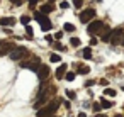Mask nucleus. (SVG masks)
Masks as SVG:
<instances>
[{
    "instance_id": "f257e3e1",
    "label": "nucleus",
    "mask_w": 124,
    "mask_h": 117,
    "mask_svg": "<svg viewBox=\"0 0 124 117\" xmlns=\"http://www.w3.org/2000/svg\"><path fill=\"white\" fill-rule=\"evenodd\" d=\"M58 107H60V102H58V100H54V102L48 103L46 107L38 109V117H48V115H53V114L58 110Z\"/></svg>"
},
{
    "instance_id": "f03ea898",
    "label": "nucleus",
    "mask_w": 124,
    "mask_h": 117,
    "mask_svg": "<svg viewBox=\"0 0 124 117\" xmlns=\"http://www.w3.org/2000/svg\"><path fill=\"white\" fill-rule=\"evenodd\" d=\"M122 37H124V31L121 29V27H117V29H114L112 32H110V39H109V43L110 44H119L121 41H122Z\"/></svg>"
},
{
    "instance_id": "7ed1b4c3",
    "label": "nucleus",
    "mask_w": 124,
    "mask_h": 117,
    "mask_svg": "<svg viewBox=\"0 0 124 117\" xmlns=\"http://www.w3.org/2000/svg\"><path fill=\"white\" fill-rule=\"evenodd\" d=\"M104 26H105V24H104L102 21H93V22H90V24L87 26V32L93 36V34H97V32H100Z\"/></svg>"
},
{
    "instance_id": "20e7f679",
    "label": "nucleus",
    "mask_w": 124,
    "mask_h": 117,
    "mask_svg": "<svg viewBox=\"0 0 124 117\" xmlns=\"http://www.w3.org/2000/svg\"><path fill=\"white\" fill-rule=\"evenodd\" d=\"M93 17H95V10H93V9H87V10H83V12L80 14V22H82V24H88Z\"/></svg>"
},
{
    "instance_id": "39448f33",
    "label": "nucleus",
    "mask_w": 124,
    "mask_h": 117,
    "mask_svg": "<svg viewBox=\"0 0 124 117\" xmlns=\"http://www.w3.org/2000/svg\"><path fill=\"white\" fill-rule=\"evenodd\" d=\"M26 54H27V49H26V48H14V49L10 51V58H12L14 61H17V59L24 58Z\"/></svg>"
},
{
    "instance_id": "423d86ee",
    "label": "nucleus",
    "mask_w": 124,
    "mask_h": 117,
    "mask_svg": "<svg viewBox=\"0 0 124 117\" xmlns=\"http://www.w3.org/2000/svg\"><path fill=\"white\" fill-rule=\"evenodd\" d=\"M48 75H49V66H48V65H41L39 70H38V78L43 81V80L48 78Z\"/></svg>"
},
{
    "instance_id": "0eeeda50",
    "label": "nucleus",
    "mask_w": 124,
    "mask_h": 117,
    "mask_svg": "<svg viewBox=\"0 0 124 117\" xmlns=\"http://www.w3.org/2000/svg\"><path fill=\"white\" fill-rule=\"evenodd\" d=\"M16 46L12 43H2V46H0V56H5V54H10V51L14 49Z\"/></svg>"
},
{
    "instance_id": "6e6552de",
    "label": "nucleus",
    "mask_w": 124,
    "mask_h": 117,
    "mask_svg": "<svg viewBox=\"0 0 124 117\" xmlns=\"http://www.w3.org/2000/svg\"><path fill=\"white\" fill-rule=\"evenodd\" d=\"M102 31H104V32H102V36H100V39H102L104 43H109V39H110V32H112V29H109L107 26H104V27H102Z\"/></svg>"
},
{
    "instance_id": "1a4fd4ad",
    "label": "nucleus",
    "mask_w": 124,
    "mask_h": 117,
    "mask_svg": "<svg viewBox=\"0 0 124 117\" xmlns=\"http://www.w3.org/2000/svg\"><path fill=\"white\" fill-rule=\"evenodd\" d=\"M14 24H16V19L14 17H2V19H0V26H4V27L14 26Z\"/></svg>"
},
{
    "instance_id": "9d476101",
    "label": "nucleus",
    "mask_w": 124,
    "mask_h": 117,
    "mask_svg": "<svg viewBox=\"0 0 124 117\" xmlns=\"http://www.w3.org/2000/svg\"><path fill=\"white\" fill-rule=\"evenodd\" d=\"M66 65H60L58 66V70H56V78L58 80H61V78H65V73H66Z\"/></svg>"
},
{
    "instance_id": "9b49d317",
    "label": "nucleus",
    "mask_w": 124,
    "mask_h": 117,
    "mask_svg": "<svg viewBox=\"0 0 124 117\" xmlns=\"http://www.w3.org/2000/svg\"><path fill=\"white\" fill-rule=\"evenodd\" d=\"M34 19L38 21V22H41V24H44V22H48L49 19L46 17V14H43V12H38L36 15H34Z\"/></svg>"
},
{
    "instance_id": "f8f14e48",
    "label": "nucleus",
    "mask_w": 124,
    "mask_h": 117,
    "mask_svg": "<svg viewBox=\"0 0 124 117\" xmlns=\"http://www.w3.org/2000/svg\"><path fill=\"white\" fill-rule=\"evenodd\" d=\"M21 66H22V68H27V70H32V71H38L41 65H34V63H22Z\"/></svg>"
},
{
    "instance_id": "ddd939ff",
    "label": "nucleus",
    "mask_w": 124,
    "mask_h": 117,
    "mask_svg": "<svg viewBox=\"0 0 124 117\" xmlns=\"http://www.w3.org/2000/svg\"><path fill=\"white\" fill-rule=\"evenodd\" d=\"M77 71H78L80 75H88V73H90V66H85V65H80Z\"/></svg>"
},
{
    "instance_id": "4468645a",
    "label": "nucleus",
    "mask_w": 124,
    "mask_h": 117,
    "mask_svg": "<svg viewBox=\"0 0 124 117\" xmlns=\"http://www.w3.org/2000/svg\"><path fill=\"white\" fill-rule=\"evenodd\" d=\"M51 10H53V5H51V4H44V5L41 7V12H43V14H49Z\"/></svg>"
},
{
    "instance_id": "2eb2a0df",
    "label": "nucleus",
    "mask_w": 124,
    "mask_h": 117,
    "mask_svg": "<svg viewBox=\"0 0 124 117\" xmlns=\"http://www.w3.org/2000/svg\"><path fill=\"white\" fill-rule=\"evenodd\" d=\"M100 105H102V109H110L112 107V103L107 98H100Z\"/></svg>"
},
{
    "instance_id": "dca6fc26",
    "label": "nucleus",
    "mask_w": 124,
    "mask_h": 117,
    "mask_svg": "<svg viewBox=\"0 0 124 117\" xmlns=\"http://www.w3.org/2000/svg\"><path fill=\"white\" fill-rule=\"evenodd\" d=\"M63 29H65L66 32H75V26H73V24H70V22H66Z\"/></svg>"
},
{
    "instance_id": "f3484780",
    "label": "nucleus",
    "mask_w": 124,
    "mask_h": 117,
    "mask_svg": "<svg viewBox=\"0 0 124 117\" xmlns=\"http://www.w3.org/2000/svg\"><path fill=\"white\" fill-rule=\"evenodd\" d=\"M83 58H85V59H90V58H92V49H90V48H85V49H83Z\"/></svg>"
},
{
    "instance_id": "a211bd4d",
    "label": "nucleus",
    "mask_w": 124,
    "mask_h": 117,
    "mask_svg": "<svg viewBox=\"0 0 124 117\" xmlns=\"http://www.w3.org/2000/svg\"><path fill=\"white\" fill-rule=\"evenodd\" d=\"M51 27H53V24H51L49 21H48V22H44V24H41V29H43L44 32H46V31H49Z\"/></svg>"
},
{
    "instance_id": "6ab92c4d",
    "label": "nucleus",
    "mask_w": 124,
    "mask_h": 117,
    "mask_svg": "<svg viewBox=\"0 0 124 117\" xmlns=\"http://www.w3.org/2000/svg\"><path fill=\"white\" fill-rule=\"evenodd\" d=\"M70 44H71L73 48H78V46H80V39H78V37H71V39H70Z\"/></svg>"
},
{
    "instance_id": "aec40b11",
    "label": "nucleus",
    "mask_w": 124,
    "mask_h": 117,
    "mask_svg": "<svg viewBox=\"0 0 124 117\" xmlns=\"http://www.w3.org/2000/svg\"><path fill=\"white\" fill-rule=\"evenodd\" d=\"M49 61H51V63H60L61 58H60V54H51V56H49Z\"/></svg>"
},
{
    "instance_id": "412c9836",
    "label": "nucleus",
    "mask_w": 124,
    "mask_h": 117,
    "mask_svg": "<svg viewBox=\"0 0 124 117\" xmlns=\"http://www.w3.org/2000/svg\"><path fill=\"white\" fill-rule=\"evenodd\" d=\"M26 32H27V36H29L27 39H32V34H34V32H32V27H31L29 24H26Z\"/></svg>"
},
{
    "instance_id": "4be33fe9",
    "label": "nucleus",
    "mask_w": 124,
    "mask_h": 117,
    "mask_svg": "<svg viewBox=\"0 0 124 117\" xmlns=\"http://www.w3.org/2000/svg\"><path fill=\"white\" fill-rule=\"evenodd\" d=\"M116 93H117V92H116L114 88H105V95H107V97H116Z\"/></svg>"
},
{
    "instance_id": "5701e85b",
    "label": "nucleus",
    "mask_w": 124,
    "mask_h": 117,
    "mask_svg": "<svg viewBox=\"0 0 124 117\" xmlns=\"http://www.w3.org/2000/svg\"><path fill=\"white\" fill-rule=\"evenodd\" d=\"M65 80L66 81H73L75 80V73H65Z\"/></svg>"
},
{
    "instance_id": "b1692460",
    "label": "nucleus",
    "mask_w": 124,
    "mask_h": 117,
    "mask_svg": "<svg viewBox=\"0 0 124 117\" xmlns=\"http://www.w3.org/2000/svg\"><path fill=\"white\" fill-rule=\"evenodd\" d=\"M29 21H31V17H29V15H22V17H21V22H22L24 26H26V24H29Z\"/></svg>"
},
{
    "instance_id": "393cba45",
    "label": "nucleus",
    "mask_w": 124,
    "mask_h": 117,
    "mask_svg": "<svg viewBox=\"0 0 124 117\" xmlns=\"http://www.w3.org/2000/svg\"><path fill=\"white\" fill-rule=\"evenodd\" d=\"M66 97H68V98H73V100H75V97H77V95H75V92H73V90H66Z\"/></svg>"
},
{
    "instance_id": "a878e982",
    "label": "nucleus",
    "mask_w": 124,
    "mask_h": 117,
    "mask_svg": "<svg viewBox=\"0 0 124 117\" xmlns=\"http://www.w3.org/2000/svg\"><path fill=\"white\" fill-rule=\"evenodd\" d=\"M82 4H83V0H73V5H75L77 9H80V7H82Z\"/></svg>"
},
{
    "instance_id": "bb28decb",
    "label": "nucleus",
    "mask_w": 124,
    "mask_h": 117,
    "mask_svg": "<svg viewBox=\"0 0 124 117\" xmlns=\"http://www.w3.org/2000/svg\"><path fill=\"white\" fill-rule=\"evenodd\" d=\"M60 7H61V9H68V7H70V4H68V2H61V4H60Z\"/></svg>"
},
{
    "instance_id": "cd10ccee",
    "label": "nucleus",
    "mask_w": 124,
    "mask_h": 117,
    "mask_svg": "<svg viewBox=\"0 0 124 117\" xmlns=\"http://www.w3.org/2000/svg\"><path fill=\"white\" fill-rule=\"evenodd\" d=\"M100 109H102V105H100V103H93V110H95V112H99Z\"/></svg>"
},
{
    "instance_id": "c85d7f7f",
    "label": "nucleus",
    "mask_w": 124,
    "mask_h": 117,
    "mask_svg": "<svg viewBox=\"0 0 124 117\" xmlns=\"http://www.w3.org/2000/svg\"><path fill=\"white\" fill-rule=\"evenodd\" d=\"M54 37H56V39H61V37H63V32H61V31H58V32L54 34Z\"/></svg>"
},
{
    "instance_id": "c756f323",
    "label": "nucleus",
    "mask_w": 124,
    "mask_h": 117,
    "mask_svg": "<svg viewBox=\"0 0 124 117\" xmlns=\"http://www.w3.org/2000/svg\"><path fill=\"white\" fill-rule=\"evenodd\" d=\"M93 83H95V81H93V80H88V81H85V87H92V85H93Z\"/></svg>"
},
{
    "instance_id": "7c9ffc66",
    "label": "nucleus",
    "mask_w": 124,
    "mask_h": 117,
    "mask_svg": "<svg viewBox=\"0 0 124 117\" xmlns=\"http://www.w3.org/2000/svg\"><path fill=\"white\" fill-rule=\"evenodd\" d=\"M10 2H12L14 5H21V4H22V0H10Z\"/></svg>"
},
{
    "instance_id": "2f4dec72",
    "label": "nucleus",
    "mask_w": 124,
    "mask_h": 117,
    "mask_svg": "<svg viewBox=\"0 0 124 117\" xmlns=\"http://www.w3.org/2000/svg\"><path fill=\"white\" fill-rule=\"evenodd\" d=\"M36 4H38V0H29V5H31V7H34Z\"/></svg>"
},
{
    "instance_id": "473e14b6",
    "label": "nucleus",
    "mask_w": 124,
    "mask_h": 117,
    "mask_svg": "<svg viewBox=\"0 0 124 117\" xmlns=\"http://www.w3.org/2000/svg\"><path fill=\"white\" fill-rule=\"evenodd\" d=\"M54 48H56V49H63V46H61L60 43H56V44H54Z\"/></svg>"
},
{
    "instance_id": "72a5a7b5",
    "label": "nucleus",
    "mask_w": 124,
    "mask_h": 117,
    "mask_svg": "<svg viewBox=\"0 0 124 117\" xmlns=\"http://www.w3.org/2000/svg\"><path fill=\"white\" fill-rule=\"evenodd\" d=\"M100 85L102 87H107V80H100Z\"/></svg>"
},
{
    "instance_id": "f704fd0d",
    "label": "nucleus",
    "mask_w": 124,
    "mask_h": 117,
    "mask_svg": "<svg viewBox=\"0 0 124 117\" xmlns=\"http://www.w3.org/2000/svg\"><path fill=\"white\" fill-rule=\"evenodd\" d=\"M77 117H87V114H85V112H80V114H78Z\"/></svg>"
},
{
    "instance_id": "c9c22d12",
    "label": "nucleus",
    "mask_w": 124,
    "mask_h": 117,
    "mask_svg": "<svg viewBox=\"0 0 124 117\" xmlns=\"http://www.w3.org/2000/svg\"><path fill=\"white\" fill-rule=\"evenodd\" d=\"M95 117H105V115H104V114H100V115H95Z\"/></svg>"
},
{
    "instance_id": "e433bc0d",
    "label": "nucleus",
    "mask_w": 124,
    "mask_h": 117,
    "mask_svg": "<svg viewBox=\"0 0 124 117\" xmlns=\"http://www.w3.org/2000/svg\"><path fill=\"white\" fill-rule=\"evenodd\" d=\"M114 117H122V115H121V114H117V115H114Z\"/></svg>"
},
{
    "instance_id": "4c0bfd02",
    "label": "nucleus",
    "mask_w": 124,
    "mask_h": 117,
    "mask_svg": "<svg viewBox=\"0 0 124 117\" xmlns=\"http://www.w3.org/2000/svg\"><path fill=\"white\" fill-rule=\"evenodd\" d=\"M53 2H54V0H49V4H53Z\"/></svg>"
},
{
    "instance_id": "58836bf2",
    "label": "nucleus",
    "mask_w": 124,
    "mask_h": 117,
    "mask_svg": "<svg viewBox=\"0 0 124 117\" xmlns=\"http://www.w3.org/2000/svg\"><path fill=\"white\" fill-rule=\"evenodd\" d=\"M48 117H54V114H53V115H48Z\"/></svg>"
},
{
    "instance_id": "ea45409f",
    "label": "nucleus",
    "mask_w": 124,
    "mask_h": 117,
    "mask_svg": "<svg viewBox=\"0 0 124 117\" xmlns=\"http://www.w3.org/2000/svg\"><path fill=\"white\" fill-rule=\"evenodd\" d=\"M121 43H122V44H124V39H122V41H121Z\"/></svg>"
},
{
    "instance_id": "a19ab883",
    "label": "nucleus",
    "mask_w": 124,
    "mask_h": 117,
    "mask_svg": "<svg viewBox=\"0 0 124 117\" xmlns=\"http://www.w3.org/2000/svg\"><path fill=\"white\" fill-rule=\"evenodd\" d=\"M0 46H2V41H0Z\"/></svg>"
},
{
    "instance_id": "79ce46f5",
    "label": "nucleus",
    "mask_w": 124,
    "mask_h": 117,
    "mask_svg": "<svg viewBox=\"0 0 124 117\" xmlns=\"http://www.w3.org/2000/svg\"><path fill=\"white\" fill-rule=\"evenodd\" d=\"M122 92H124V87H122Z\"/></svg>"
}]
</instances>
